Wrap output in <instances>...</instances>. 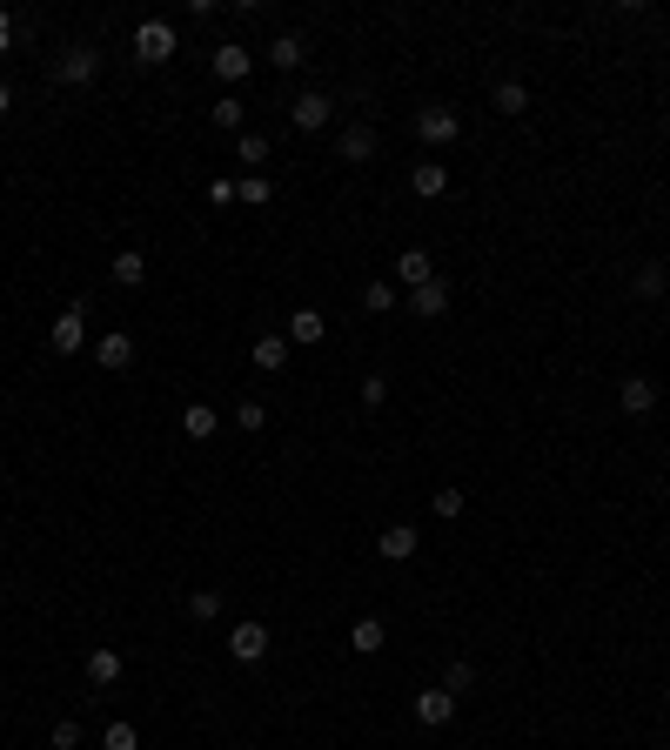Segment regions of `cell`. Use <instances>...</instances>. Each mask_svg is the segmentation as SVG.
<instances>
[{
	"label": "cell",
	"instance_id": "obj_34",
	"mask_svg": "<svg viewBox=\"0 0 670 750\" xmlns=\"http://www.w3.org/2000/svg\"><path fill=\"white\" fill-rule=\"evenodd\" d=\"M262 422H268L262 402H242V409H235V429H262Z\"/></svg>",
	"mask_w": 670,
	"mask_h": 750
},
{
	"label": "cell",
	"instance_id": "obj_11",
	"mask_svg": "<svg viewBox=\"0 0 670 750\" xmlns=\"http://www.w3.org/2000/svg\"><path fill=\"white\" fill-rule=\"evenodd\" d=\"M416 543H423V536L409 530V523H396V530L376 536V556H382V563H409V556H416Z\"/></svg>",
	"mask_w": 670,
	"mask_h": 750
},
{
	"label": "cell",
	"instance_id": "obj_12",
	"mask_svg": "<svg viewBox=\"0 0 670 750\" xmlns=\"http://www.w3.org/2000/svg\"><path fill=\"white\" fill-rule=\"evenodd\" d=\"M443 309H449V282H443V275L423 282V288H409V315H423V322H429V315H443Z\"/></svg>",
	"mask_w": 670,
	"mask_h": 750
},
{
	"label": "cell",
	"instance_id": "obj_37",
	"mask_svg": "<svg viewBox=\"0 0 670 750\" xmlns=\"http://www.w3.org/2000/svg\"><path fill=\"white\" fill-rule=\"evenodd\" d=\"M7 41H14V14H0V54H7Z\"/></svg>",
	"mask_w": 670,
	"mask_h": 750
},
{
	"label": "cell",
	"instance_id": "obj_18",
	"mask_svg": "<svg viewBox=\"0 0 670 750\" xmlns=\"http://www.w3.org/2000/svg\"><path fill=\"white\" fill-rule=\"evenodd\" d=\"M322 335H329V315L322 309H295L289 315V342H322Z\"/></svg>",
	"mask_w": 670,
	"mask_h": 750
},
{
	"label": "cell",
	"instance_id": "obj_6",
	"mask_svg": "<svg viewBox=\"0 0 670 750\" xmlns=\"http://www.w3.org/2000/svg\"><path fill=\"white\" fill-rule=\"evenodd\" d=\"M228 657L235 663H262L268 657V630L262 623H235V630H228Z\"/></svg>",
	"mask_w": 670,
	"mask_h": 750
},
{
	"label": "cell",
	"instance_id": "obj_13",
	"mask_svg": "<svg viewBox=\"0 0 670 750\" xmlns=\"http://www.w3.org/2000/svg\"><path fill=\"white\" fill-rule=\"evenodd\" d=\"M215 429H222V416H215L208 402H188V409H181V436H188V442H208Z\"/></svg>",
	"mask_w": 670,
	"mask_h": 750
},
{
	"label": "cell",
	"instance_id": "obj_21",
	"mask_svg": "<svg viewBox=\"0 0 670 750\" xmlns=\"http://www.w3.org/2000/svg\"><path fill=\"white\" fill-rule=\"evenodd\" d=\"M282 362H289V335H262V342H255V369H282Z\"/></svg>",
	"mask_w": 670,
	"mask_h": 750
},
{
	"label": "cell",
	"instance_id": "obj_19",
	"mask_svg": "<svg viewBox=\"0 0 670 750\" xmlns=\"http://www.w3.org/2000/svg\"><path fill=\"white\" fill-rule=\"evenodd\" d=\"M114 677H121V650H108V643L88 650V684H114Z\"/></svg>",
	"mask_w": 670,
	"mask_h": 750
},
{
	"label": "cell",
	"instance_id": "obj_26",
	"mask_svg": "<svg viewBox=\"0 0 670 750\" xmlns=\"http://www.w3.org/2000/svg\"><path fill=\"white\" fill-rule=\"evenodd\" d=\"M188 617H222V590H188Z\"/></svg>",
	"mask_w": 670,
	"mask_h": 750
},
{
	"label": "cell",
	"instance_id": "obj_32",
	"mask_svg": "<svg viewBox=\"0 0 670 750\" xmlns=\"http://www.w3.org/2000/svg\"><path fill=\"white\" fill-rule=\"evenodd\" d=\"M362 402L382 409V402H389V375H362Z\"/></svg>",
	"mask_w": 670,
	"mask_h": 750
},
{
	"label": "cell",
	"instance_id": "obj_25",
	"mask_svg": "<svg viewBox=\"0 0 670 750\" xmlns=\"http://www.w3.org/2000/svg\"><path fill=\"white\" fill-rule=\"evenodd\" d=\"M101 750H141V730H134V724H121V717H114V724L101 730Z\"/></svg>",
	"mask_w": 670,
	"mask_h": 750
},
{
	"label": "cell",
	"instance_id": "obj_15",
	"mask_svg": "<svg viewBox=\"0 0 670 750\" xmlns=\"http://www.w3.org/2000/svg\"><path fill=\"white\" fill-rule=\"evenodd\" d=\"M94 362H101V369H128L134 362V335H101V342H94Z\"/></svg>",
	"mask_w": 670,
	"mask_h": 750
},
{
	"label": "cell",
	"instance_id": "obj_38",
	"mask_svg": "<svg viewBox=\"0 0 670 750\" xmlns=\"http://www.w3.org/2000/svg\"><path fill=\"white\" fill-rule=\"evenodd\" d=\"M7 108H14V88H7V81H0V114H7Z\"/></svg>",
	"mask_w": 670,
	"mask_h": 750
},
{
	"label": "cell",
	"instance_id": "obj_1",
	"mask_svg": "<svg viewBox=\"0 0 670 750\" xmlns=\"http://www.w3.org/2000/svg\"><path fill=\"white\" fill-rule=\"evenodd\" d=\"M168 54H175V27L168 21H141L134 27V61L155 67V61H168Z\"/></svg>",
	"mask_w": 670,
	"mask_h": 750
},
{
	"label": "cell",
	"instance_id": "obj_29",
	"mask_svg": "<svg viewBox=\"0 0 670 750\" xmlns=\"http://www.w3.org/2000/svg\"><path fill=\"white\" fill-rule=\"evenodd\" d=\"M235 201H255V208H262L268 201V175H242L235 181Z\"/></svg>",
	"mask_w": 670,
	"mask_h": 750
},
{
	"label": "cell",
	"instance_id": "obj_35",
	"mask_svg": "<svg viewBox=\"0 0 670 750\" xmlns=\"http://www.w3.org/2000/svg\"><path fill=\"white\" fill-rule=\"evenodd\" d=\"M81 744V724H74V717H61V724H54V750H74Z\"/></svg>",
	"mask_w": 670,
	"mask_h": 750
},
{
	"label": "cell",
	"instance_id": "obj_5",
	"mask_svg": "<svg viewBox=\"0 0 670 750\" xmlns=\"http://www.w3.org/2000/svg\"><path fill=\"white\" fill-rule=\"evenodd\" d=\"M208 67H215V81H228V88H235V81H242L248 67H255V54H248L242 41H222L215 54H208Z\"/></svg>",
	"mask_w": 670,
	"mask_h": 750
},
{
	"label": "cell",
	"instance_id": "obj_10",
	"mask_svg": "<svg viewBox=\"0 0 670 750\" xmlns=\"http://www.w3.org/2000/svg\"><path fill=\"white\" fill-rule=\"evenodd\" d=\"M449 717H456V697H449L443 684L436 690H423V697H416V724H429V730H443Z\"/></svg>",
	"mask_w": 670,
	"mask_h": 750
},
{
	"label": "cell",
	"instance_id": "obj_33",
	"mask_svg": "<svg viewBox=\"0 0 670 750\" xmlns=\"http://www.w3.org/2000/svg\"><path fill=\"white\" fill-rule=\"evenodd\" d=\"M469 684H476V670H469V663H449V670H443V690H449V697H456V690H469Z\"/></svg>",
	"mask_w": 670,
	"mask_h": 750
},
{
	"label": "cell",
	"instance_id": "obj_28",
	"mask_svg": "<svg viewBox=\"0 0 670 750\" xmlns=\"http://www.w3.org/2000/svg\"><path fill=\"white\" fill-rule=\"evenodd\" d=\"M362 309H396V288H389V282H369V288H362Z\"/></svg>",
	"mask_w": 670,
	"mask_h": 750
},
{
	"label": "cell",
	"instance_id": "obj_17",
	"mask_svg": "<svg viewBox=\"0 0 670 750\" xmlns=\"http://www.w3.org/2000/svg\"><path fill=\"white\" fill-rule=\"evenodd\" d=\"M409 188H416L423 201H436V195L449 188V168H443V161H416V175H409Z\"/></svg>",
	"mask_w": 670,
	"mask_h": 750
},
{
	"label": "cell",
	"instance_id": "obj_7",
	"mask_svg": "<svg viewBox=\"0 0 670 750\" xmlns=\"http://www.w3.org/2000/svg\"><path fill=\"white\" fill-rule=\"evenodd\" d=\"M369 155H376V128L369 121H349L335 134V161H369Z\"/></svg>",
	"mask_w": 670,
	"mask_h": 750
},
{
	"label": "cell",
	"instance_id": "obj_24",
	"mask_svg": "<svg viewBox=\"0 0 670 750\" xmlns=\"http://www.w3.org/2000/svg\"><path fill=\"white\" fill-rule=\"evenodd\" d=\"M523 108H530V88H523L516 74L510 81H496V114H523Z\"/></svg>",
	"mask_w": 670,
	"mask_h": 750
},
{
	"label": "cell",
	"instance_id": "obj_23",
	"mask_svg": "<svg viewBox=\"0 0 670 750\" xmlns=\"http://www.w3.org/2000/svg\"><path fill=\"white\" fill-rule=\"evenodd\" d=\"M114 282H121V288H141V282H148V262H141L134 248H121V255H114Z\"/></svg>",
	"mask_w": 670,
	"mask_h": 750
},
{
	"label": "cell",
	"instance_id": "obj_8",
	"mask_svg": "<svg viewBox=\"0 0 670 750\" xmlns=\"http://www.w3.org/2000/svg\"><path fill=\"white\" fill-rule=\"evenodd\" d=\"M47 342H54L61 355H74L81 342H88V315H81V309H61V315H54V329H47Z\"/></svg>",
	"mask_w": 670,
	"mask_h": 750
},
{
	"label": "cell",
	"instance_id": "obj_3",
	"mask_svg": "<svg viewBox=\"0 0 670 750\" xmlns=\"http://www.w3.org/2000/svg\"><path fill=\"white\" fill-rule=\"evenodd\" d=\"M329 114H335V101H329V94H322V88H309V94H295V101H289V121H295V128H302V134L329 128Z\"/></svg>",
	"mask_w": 670,
	"mask_h": 750
},
{
	"label": "cell",
	"instance_id": "obj_20",
	"mask_svg": "<svg viewBox=\"0 0 670 750\" xmlns=\"http://www.w3.org/2000/svg\"><path fill=\"white\" fill-rule=\"evenodd\" d=\"M208 121H215V128L222 134H235L248 121V101H235V94H222V101H215V108H208Z\"/></svg>",
	"mask_w": 670,
	"mask_h": 750
},
{
	"label": "cell",
	"instance_id": "obj_2",
	"mask_svg": "<svg viewBox=\"0 0 670 750\" xmlns=\"http://www.w3.org/2000/svg\"><path fill=\"white\" fill-rule=\"evenodd\" d=\"M94 74H101V54H94V47H67L61 61H54V81H61V88H88Z\"/></svg>",
	"mask_w": 670,
	"mask_h": 750
},
{
	"label": "cell",
	"instance_id": "obj_16",
	"mask_svg": "<svg viewBox=\"0 0 670 750\" xmlns=\"http://www.w3.org/2000/svg\"><path fill=\"white\" fill-rule=\"evenodd\" d=\"M382 643H389V630H382V617H356V630H349V650H356V657H376Z\"/></svg>",
	"mask_w": 670,
	"mask_h": 750
},
{
	"label": "cell",
	"instance_id": "obj_22",
	"mask_svg": "<svg viewBox=\"0 0 670 750\" xmlns=\"http://www.w3.org/2000/svg\"><path fill=\"white\" fill-rule=\"evenodd\" d=\"M268 61L282 67V74H295V67H302V34H275V47H268Z\"/></svg>",
	"mask_w": 670,
	"mask_h": 750
},
{
	"label": "cell",
	"instance_id": "obj_9",
	"mask_svg": "<svg viewBox=\"0 0 670 750\" xmlns=\"http://www.w3.org/2000/svg\"><path fill=\"white\" fill-rule=\"evenodd\" d=\"M617 402H624V416H650V409H657V382H650V375H624Z\"/></svg>",
	"mask_w": 670,
	"mask_h": 750
},
{
	"label": "cell",
	"instance_id": "obj_36",
	"mask_svg": "<svg viewBox=\"0 0 670 750\" xmlns=\"http://www.w3.org/2000/svg\"><path fill=\"white\" fill-rule=\"evenodd\" d=\"M208 201H215V208H228V201H235V181L215 175V181H208Z\"/></svg>",
	"mask_w": 670,
	"mask_h": 750
},
{
	"label": "cell",
	"instance_id": "obj_4",
	"mask_svg": "<svg viewBox=\"0 0 670 750\" xmlns=\"http://www.w3.org/2000/svg\"><path fill=\"white\" fill-rule=\"evenodd\" d=\"M416 134H423L429 148H449V141L463 134V121H456V108H423L416 114Z\"/></svg>",
	"mask_w": 670,
	"mask_h": 750
},
{
	"label": "cell",
	"instance_id": "obj_14",
	"mask_svg": "<svg viewBox=\"0 0 670 750\" xmlns=\"http://www.w3.org/2000/svg\"><path fill=\"white\" fill-rule=\"evenodd\" d=\"M396 282H409V288L436 282V262H429L423 248H402V255H396Z\"/></svg>",
	"mask_w": 670,
	"mask_h": 750
},
{
	"label": "cell",
	"instance_id": "obj_31",
	"mask_svg": "<svg viewBox=\"0 0 670 750\" xmlns=\"http://www.w3.org/2000/svg\"><path fill=\"white\" fill-rule=\"evenodd\" d=\"M235 155H242L248 168H262V161H268V141H262V134H242V141H235Z\"/></svg>",
	"mask_w": 670,
	"mask_h": 750
},
{
	"label": "cell",
	"instance_id": "obj_27",
	"mask_svg": "<svg viewBox=\"0 0 670 750\" xmlns=\"http://www.w3.org/2000/svg\"><path fill=\"white\" fill-rule=\"evenodd\" d=\"M630 288L650 302V295H664V288H670V275H664V268H637V275H630Z\"/></svg>",
	"mask_w": 670,
	"mask_h": 750
},
{
	"label": "cell",
	"instance_id": "obj_30",
	"mask_svg": "<svg viewBox=\"0 0 670 750\" xmlns=\"http://www.w3.org/2000/svg\"><path fill=\"white\" fill-rule=\"evenodd\" d=\"M436 516H443V523H456V516H463V489H436Z\"/></svg>",
	"mask_w": 670,
	"mask_h": 750
}]
</instances>
